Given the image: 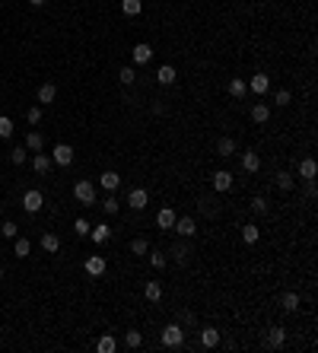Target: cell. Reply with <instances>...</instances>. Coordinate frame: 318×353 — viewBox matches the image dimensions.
Wrapping results in <instances>:
<instances>
[{"label":"cell","mask_w":318,"mask_h":353,"mask_svg":"<svg viewBox=\"0 0 318 353\" xmlns=\"http://www.w3.org/2000/svg\"><path fill=\"white\" fill-rule=\"evenodd\" d=\"M159 340H162V347L179 350V347L185 344V331H182V325H166V328H162V334H159Z\"/></svg>","instance_id":"1"},{"label":"cell","mask_w":318,"mask_h":353,"mask_svg":"<svg viewBox=\"0 0 318 353\" xmlns=\"http://www.w3.org/2000/svg\"><path fill=\"white\" fill-rule=\"evenodd\" d=\"M42 207H45V194L39 188H32V191L22 194V210H26V214H39Z\"/></svg>","instance_id":"2"},{"label":"cell","mask_w":318,"mask_h":353,"mask_svg":"<svg viewBox=\"0 0 318 353\" xmlns=\"http://www.w3.org/2000/svg\"><path fill=\"white\" fill-rule=\"evenodd\" d=\"M172 229L179 232L182 239H194V235H197V220H194V217H179Z\"/></svg>","instance_id":"3"},{"label":"cell","mask_w":318,"mask_h":353,"mask_svg":"<svg viewBox=\"0 0 318 353\" xmlns=\"http://www.w3.org/2000/svg\"><path fill=\"white\" fill-rule=\"evenodd\" d=\"M74 197L80 204H96V185H92V182H77Z\"/></svg>","instance_id":"4"},{"label":"cell","mask_w":318,"mask_h":353,"mask_svg":"<svg viewBox=\"0 0 318 353\" xmlns=\"http://www.w3.org/2000/svg\"><path fill=\"white\" fill-rule=\"evenodd\" d=\"M150 204V194H147V188H134L131 194H127V207L131 210H144Z\"/></svg>","instance_id":"5"},{"label":"cell","mask_w":318,"mask_h":353,"mask_svg":"<svg viewBox=\"0 0 318 353\" xmlns=\"http://www.w3.org/2000/svg\"><path fill=\"white\" fill-rule=\"evenodd\" d=\"M51 162H57V166H70V162H74V150H70L67 144H57L54 153H51Z\"/></svg>","instance_id":"6"},{"label":"cell","mask_w":318,"mask_h":353,"mask_svg":"<svg viewBox=\"0 0 318 353\" xmlns=\"http://www.w3.org/2000/svg\"><path fill=\"white\" fill-rule=\"evenodd\" d=\"M249 89L255 92V96H264V92L270 89V77H267V74H255V77L249 80Z\"/></svg>","instance_id":"7"},{"label":"cell","mask_w":318,"mask_h":353,"mask_svg":"<svg viewBox=\"0 0 318 353\" xmlns=\"http://www.w3.org/2000/svg\"><path fill=\"white\" fill-rule=\"evenodd\" d=\"M86 274L89 277H102L105 274V258L102 255H89L86 258Z\"/></svg>","instance_id":"8"},{"label":"cell","mask_w":318,"mask_h":353,"mask_svg":"<svg viewBox=\"0 0 318 353\" xmlns=\"http://www.w3.org/2000/svg\"><path fill=\"white\" fill-rule=\"evenodd\" d=\"M131 57H134V64H150L153 61V48H150L147 42H140V45H134Z\"/></svg>","instance_id":"9"},{"label":"cell","mask_w":318,"mask_h":353,"mask_svg":"<svg viewBox=\"0 0 318 353\" xmlns=\"http://www.w3.org/2000/svg\"><path fill=\"white\" fill-rule=\"evenodd\" d=\"M175 220H179V217H175V210H172V207H162L159 214H156V226H159V229H172Z\"/></svg>","instance_id":"10"},{"label":"cell","mask_w":318,"mask_h":353,"mask_svg":"<svg viewBox=\"0 0 318 353\" xmlns=\"http://www.w3.org/2000/svg\"><path fill=\"white\" fill-rule=\"evenodd\" d=\"M229 188H232V172H226V169H220L217 175H214V191H229Z\"/></svg>","instance_id":"11"},{"label":"cell","mask_w":318,"mask_h":353,"mask_svg":"<svg viewBox=\"0 0 318 353\" xmlns=\"http://www.w3.org/2000/svg\"><path fill=\"white\" fill-rule=\"evenodd\" d=\"M242 169L245 172H258V169H261V156H258V153L255 150H249V153H242Z\"/></svg>","instance_id":"12"},{"label":"cell","mask_w":318,"mask_h":353,"mask_svg":"<svg viewBox=\"0 0 318 353\" xmlns=\"http://www.w3.org/2000/svg\"><path fill=\"white\" fill-rule=\"evenodd\" d=\"M89 239H92V242H96V245H102V242H109V239H112V226H109V223H99V226H96V229H89Z\"/></svg>","instance_id":"13"},{"label":"cell","mask_w":318,"mask_h":353,"mask_svg":"<svg viewBox=\"0 0 318 353\" xmlns=\"http://www.w3.org/2000/svg\"><path fill=\"white\" fill-rule=\"evenodd\" d=\"M51 166H54V162H51V156H48V153H35V156H32V169L39 172V175H45Z\"/></svg>","instance_id":"14"},{"label":"cell","mask_w":318,"mask_h":353,"mask_svg":"<svg viewBox=\"0 0 318 353\" xmlns=\"http://www.w3.org/2000/svg\"><path fill=\"white\" fill-rule=\"evenodd\" d=\"M284 344H287V331H284V328H270V331H267V347L280 350Z\"/></svg>","instance_id":"15"},{"label":"cell","mask_w":318,"mask_h":353,"mask_svg":"<svg viewBox=\"0 0 318 353\" xmlns=\"http://www.w3.org/2000/svg\"><path fill=\"white\" fill-rule=\"evenodd\" d=\"M229 96H232V99H245V96H249V83H245L242 77L229 80Z\"/></svg>","instance_id":"16"},{"label":"cell","mask_w":318,"mask_h":353,"mask_svg":"<svg viewBox=\"0 0 318 353\" xmlns=\"http://www.w3.org/2000/svg\"><path fill=\"white\" fill-rule=\"evenodd\" d=\"M99 185L105 188V191H115V188H118V185H121V175H118V172H112V169H109V172H102V175H99Z\"/></svg>","instance_id":"17"},{"label":"cell","mask_w":318,"mask_h":353,"mask_svg":"<svg viewBox=\"0 0 318 353\" xmlns=\"http://www.w3.org/2000/svg\"><path fill=\"white\" fill-rule=\"evenodd\" d=\"M175 77H179V74H175V67H172V64H162V67L156 70V80H159L162 86H172V83H175Z\"/></svg>","instance_id":"18"},{"label":"cell","mask_w":318,"mask_h":353,"mask_svg":"<svg viewBox=\"0 0 318 353\" xmlns=\"http://www.w3.org/2000/svg\"><path fill=\"white\" fill-rule=\"evenodd\" d=\"M54 99H57V86H54V83H42V86H39V102H42V105H51Z\"/></svg>","instance_id":"19"},{"label":"cell","mask_w":318,"mask_h":353,"mask_svg":"<svg viewBox=\"0 0 318 353\" xmlns=\"http://www.w3.org/2000/svg\"><path fill=\"white\" fill-rule=\"evenodd\" d=\"M267 118H270V109H267L264 102L252 105V121H255V124H267Z\"/></svg>","instance_id":"20"},{"label":"cell","mask_w":318,"mask_h":353,"mask_svg":"<svg viewBox=\"0 0 318 353\" xmlns=\"http://www.w3.org/2000/svg\"><path fill=\"white\" fill-rule=\"evenodd\" d=\"M217 153H220L223 159L235 156V140H232V137H220V144H217Z\"/></svg>","instance_id":"21"},{"label":"cell","mask_w":318,"mask_h":353,"mask_svg":"<svg viewBox=\"0 0 318 353\" xmlns=\"http://www.w3.org/2000/svg\"><path fill=\"white\" fill-rule=\"evenodd\" d=\"M201 344H204L207 350H214V347L220 344V331H217V328H204V331H201Z\"/></svg>","instance_id":"22"},{"label":"cell","mask_w":318,"mask_h":353,"mask_svg":"<svg viewBox=\"0 0 318 353\" xmlns=\"http://www.w3.org/2000/svg\"><path fill=\"white\" fill-rule=\"evenodd\" d=\"M280 309L284 312H296L299 309V293H284V296H280Z\"/></svg>","instance_id":"23"},{"label":"cell","mask_w":318,"mask_h":353,"mask_svg":"<svg viewBox=\"0 0 318 353\" xmlns=\"http://www.w3.org/2000/svg\"><path fill=\"white\" fill-rule=\"evenodd\" d=\"M42 249L48 252V255H54L57 249H61V239H57L54 232H42Z\"/></svg>","instance_id":"24"},{"label":"cell","mask_w":318,"mask_h":353,"mask_svg":"<svg viewBox=\"0 0 318 353\" xmlns=\"http://www.w3.org/2000/svg\"><path fill=\"white\" fill-rule=\"evenodd\" d=\"M315 172H318V162H315V159H302V162H299V175H302L305 182L315 179Z\"/></svg>","instance_id":"25"},{"label":"cell","mask_w":318,"mask_h":353,"mask_svg":"<svg viewBox=\"0 0 318 353\" xmlns=\"http://www.w3.org/2000/svg\"><path fill=\"white\" fill-rule=\"evenodd\" d=\"M29 249H32V242L26 239V235H16V239H13V252H16V258H26Z\"/></svg>","instance_id":"26"},{"label":"cell","mask_w":318,"mask_h":353,"mask_svg":"<svg viewBox=\"0 0 318 353\" xmlns=\"http://www.w3.org/2000/svg\"><path fill=\"white\" fill-rule=\"evenodd\" d=\"M144 293H147V299H150V302H159V299H162L159 280H147V290H144Z\"/></svg>","instance_id":"27"},{"label":"cell","mask_w":318,"mask_h":353,"mask_svg":"<svg viewBox=\"0 0 318 353\" xmlns=\"http://www.w3.org/2000/svg\"><path fill=\"white\" fill-rule=\"evenodd\" d=\"M258 235H261V232H258V226H255V223H245V226H242V242L255 245V242H258Z\"/></svg>","instance_id":"28"},{"label":"cell","mask_w":318,"mask_h":353,"mask_svg":"<svg viewBox=\"0 0 318 353\" xmlns=\"http://www.w3.org/2000/svg\"><path fill=\"white\" fill-rule=\"evenodd\" d=\"M172 255H175V261H188L191 245H188V242H175V245H172Z\"/></svg>","instance_id":"29"},{"label":"cell","mask_w":318,"mask_h":353,"mask_svg":"<svg viewBox=\"0 0 318 353\" xmlns=\"http://www.w3.org/2000/svg\"><path fill=\"white\" fill-rule=\"evenodd\" d=\"M140 10H144V4H140V0H121V13H124V16H137Z\"/></svg>","instance_id":"30"},{"label":"cell","mask_w":318,"mask_h":353,"mask_svg":"<svg viewBox=\"0 0 318 353\" xmlns=\"http://www.w3.org/2000/svg\"><path fill=\"white\" fill-rule=\"evenodd\" d=\"M96 350H99V353H115V350H118L115 337H109V334H105V337H99V340H96Z\"/></svg>","instance_id":"31"},{"label":"cell","mask_w":318,"mask_h":353,"mask_svg":"<svg viewBox=\"0 0 318 353\" xmlns=\"http://www.w3.org/2000/svg\"><path fill=\"white\" fill-rule=\"evenodd\" d=\"M26 147H29V150H35V153H42V147H45L42 134H39V131H32V134L26 137Z\"/></svg>","instance_id":"32"},{"label":"cell","mask_w":318,"mask_h":353,"mask_svg":"<svg viewBox=\"0 0 318 353\" xmlns=\"http://www.w3.org/2000/svg\"><path fill=\"white\" fill-rule=\"evenodd\" d=\"M277 188L280 191H293V175L290 172H277Z\"/></svg>","instance_id":"33"},{"label":"cell","mask_w":318,"mask_h":353,"mask_svg":"<svg viewBox=\"0 0 318 353\" xmlns=\"http://www.w3.org/2000/svg\"><path fill=\"white\" fill-rule=\"evenodd\" d=\"M131 252H134V255H147V252H150V242L144 239V235H137V239L131 242Z\"/></svg>","instance_id":"34"},{"label":"cell","mask_w":318,"mask_h":353,"mask_svg":"<svg viewBox=\"0 0 318 353\" xmlns=\"http://www.w3.org/2000/svg\"><path fill=\"white\" fill-rule=\"evenodd\" d=\"M124 344L131 347V350H137L140 344H144V334H140V331H127V334H124Z\"/></svg>","instance_id":"35"},{"label":"cell","mask_w":318,"mask_h":353,"mask_svg":"<svg viewBox=\"0 0 318 353\" xmlns=\"http://www.w3.org/2000/svg\"><path fill=\"white\" fill-rule=\"evenodd\" d=\"M26 150H22V147H16V150H10V162H13V166H26Z\"/></svg>","instance_id":"36"},{"label":"cell","mask_w":318,"mask_h":353,"mask_svg":"<svg viewBox=\"0 0 318 353\" xmlns=\"http://www.w3.org/2000/svg\"><path fill=\"white\" fill-rule=\"evenodd\" d=\"M102 210H105V214H112V217H115L118 210H121V204H118V197H112V194H109V197L102 201Z\"/></svg>","instance_id":"37"},{"label":"cell","mask_w":318,"mask_h":353,"mask_svg":"<svg viewBox=\"0 0 318 353\" xmlns=\"http://www.w3.org/2000/svg\"><path fill=\"white\" fill-rule=\"evenodd\" d=\"M118 80H121L124 86H131L134 80H137V74H134V67H121V74H118Z\"/></svg>","instance_id":"38"},{"label":"cell","mask_w":318,"mask_h":353,"mask_svg":"<svg viewBox=\"0 0 318 353\" xmlns=\"http://www.w3.org/2000/svg\"><path fill=\"white\" fill-rule=\"evenodd\" d=\"M274 102L280 105V109H284V105H290V102H293V92H290V89H277V96H274Z\"/></svg>","instance_id":"39"},{"label":"cell","mask_w":318,"mask_h":353,"mask_svg":"<svg viewBox=\"0 0 318 353\" xmlns=\"http://www.w3.org/2000/svg\"><path fill=\"white\" fill-rule=\"evenodd\" d=\"M0 232H4V239H16V232H19V229H16V223H13V220H7L4 226H0Z\"/></svg>","instance_id":"40"},{"label":"cell","mask_w":318,"mask_h":353,"mask_svg":"<svg viewBox=\"0 0 318 353\" xmlns=\"http://www.w3.org/2000/svg\"><path fill=\"white\" fill-rule=\"evenodd\" d=\"M147 255H150V264L156 267V270L166 267V255H159V252H147Z\"/></svg>","instance_id":"41"},{"label":"cell","mask_w":318,"mask_h":353,"mask_svg":"<svg viewBox=\"0 0 318 353\" xmlns=\"http://www.w3.org/2000/svg\"><path fill=\"white\" fill-rule=\"evenodd\" d=\"M10 134H13V121L7 115H0V137H10Z\"/></svg>","instance_id":"42"},{"label":"cell","mask_w":318,"mask_h":353,"mask_svg":"<svg viewBox=\"0 0 318 353\" xmlns=\"http://www.w3.org/2000/svg\"><path fill=\"white\" fill-rule=\"evenodd\" d=\"M89 229H92V226H89V223H86L83 217H80V220H74V232H77V235H89Z\"/></svg>","instance_id":"43"},{"label":"cell","mask_w":318,"mask_h":353,"mask_svg":"<svg viewBox=\"0 0 318 353\" xmlns=\"http://www.w3.org/2000/svg\"><path fill=\"white\" fill-rule=\"evenodd\" d=\"M252 210H255V214H267V201H264L261 194H258V197H252Z\"/></svg>","instance_id":"44"},{"label":"cell","mask_w":318,"mask_h":353,"mask_svg":"<svg viewBox=\"0 0 318 353\" xmlns=\"http://www.w3.org/2000/svg\"><path fill=\"white\" fill-rule=\"evenodd\" d=\"M26 121H29V124H39V121H42V109H39V105L26 112Z\"/></svg>","instance_id":"45"},{"label":"cell","mask_w":318,"mask_h":353,"mask_svg":"<svg viewBox=\"0 0 318 353\" xmlns=\"http://www.w3.org/2000/svg\"><path fill=\"white\" fill-rule=\"evenodd\" d=\"M315 179H309V185H305V197H309V201H315Z\"/></svg>","instance_id":"46"},{"label":"cell","mask_w":318,"mask_h":353,"mask_svg":"<svg viewBox=\"0 0 318 353\" xmlns=\"http://www.w3.org/2000/svg\"><path fill=\"white\" fill-rule=\"evenodd\" d=\"M29 4H32V7H45V4H48V0H29Z\"/></svg>","instance_id":"47"},{"label":"cell","mask_w":318,"mask_h":353,"mask_svg":"<svg viewBox=\"0 0 318 353\" xmlns=\"http://www.w3.org/2000/svg\"><path fill=\"white\" fill-rule=\"evenodd\" d=\"M0 277H4V267H0Z\"/></svg>","instance_id":"48"},{"label":"cell","mask_w":318,"mask_h":353,"mask_svg":"<svg viewBox=\"0 0 318 353\" xmlns=\"http://www.w3.org/2000/svg\"><path fill=\"white\" fill-rule=\"evenodd\" d=\"M0 210H4V201H0Z\"/></svg>","instance_id":"49"}]
</instances>
